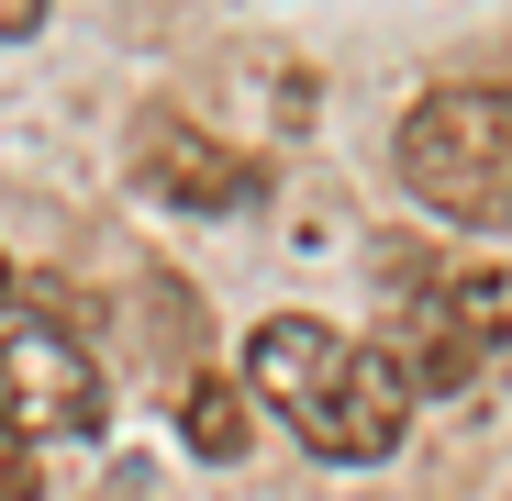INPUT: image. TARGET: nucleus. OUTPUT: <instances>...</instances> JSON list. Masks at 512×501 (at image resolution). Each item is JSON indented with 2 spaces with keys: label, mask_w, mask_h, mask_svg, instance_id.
I'll list each match as a JSON object with an SVG mask.
<instances>
[{
  "label": "nucleus",
  "mask_w": 512,
  "mask_h": 501,
  "mask_svg": "<svg viewBox=\"0 0 512 501\" xmlns=\"http://www.w3.org/2000/svg\"><path fill=\"white\" fill-rule=\"evenodd\" d=\"M245 390L268 401L312 457H334V468L390 457L401 424H412V379L390 368V346H357V334H334V323H312V312L256 323V346H245Z\"/></svg>",
  "instance_id": "obj_1"
},
{
  "label": "nucleus",
  "mask_w": 512,
  "mask_h": 501,
  "mask_svg": "<svg viewBox=\"0 0 512 501\" xmlns=\"http://www.w3.org/2000/svg\"><path fill=\"white\" fill-rule=\"evenodd\" d=\"M401 190L468 234H512V90H423L401 112Z\"/></svg>",
  "instance_id": "obj_2"
},
{
  "label": "nucleus",
  "mask_w": 512,
  "mask_h": 501,
  "mask_svg": "<svg viewBox=\"0 0 512 501\" xmlns=\"http://www.w3.org/2000/svg\"><path fill=\"white\" fill-rule=\"evenodd\" d=\"M0 412L23 435H101V357H90V323H78L67 290H23L0 312Z\"/></svg>",
  "instance_id": "obj_3"
},
{
  "label": "nucleus",
  "mask_w": 512,
  "mask_h": 501,
  "mask_svg": "<svg viewBox=\"0 0 512 501\" xmlns=\"http://www.w3.org/2000/svg\"><path fill=\"white\" fill-rule=\"evenodd\" d=\"M490 346H501V290H490V279H435V290L401 301V346H390V368H401L412 401H423V390H468Z\"/></svg>",
  "instance_id": "obj_4"
},
{
  "label": "nucleus",
  "mask_w": 512,
  "mask_h": 501,
  "mask_svg": "<svg viewBox=\"0 0 512 501\" xmlns=\"http://www.w3.org/2000/svg\"><path fill=\"white\" fill-rule=\"evenodd\" d=\"M134 179L156 190V201H179V212H245L256 190H268V167L256 156H234V145H212L201 123H145L134 134Z\"/></svg>",
  "instance_id": "obj_5"
},
{
  "label": "nucleus",
  "mask_w": 512,
  "mask_h": 501,
  "mask_svg": "<svg viewBox=\"0 0 512 501\" xmlns=\"http://www.w3.org/2000/svg\"><path fill=\"white\" fill-rule=\"evenodd\" d=\"M245 401H256L245 379H212V368L179 379V435H190V457H245V435H256Z\"/></svg>",
  "instance_id": "obj_6"
},
{
  "label": "nucleus",
  "mask_w": 512,
  "mask_h": 501,
  "mask_svg": "<svg viewBox=\"0 0 512 501\" xmlns=\"http://www.w3.org/2000/svg\"><path fill=\"white\" fill-rule=\"evenodd\" d=\"M34 490H45V479H34V435L0 412V501H34Z\"/></svg>",
  "instance_id": "obj_7"
},
{
  "label": "nucleus",
  "mask_w": 512,
  "mask_h": 501,
  "mask_svg": "<svg viewBox=\"0 0 512 501\" xmlns=\"http://www.w3.org/2000/svg\"><path fill=\"white\" fill-rule=\"evenodd\" d=\"M34 23H45V0H0V45H23Z\"/></svg>",
  "instance_id": "obj_8"
},
{
  "label": "nucleus",
  "mask_w": 512,
  "mask_h": 501,
  "mask_svg": "<svg viewBox=\"0 0 512 501\" xmlns=\"http://www.w3.org/2000/svg\"><path fill=\"white\" fill-rule=\"evenodd\" d=\"M12 301H23V279H12V257H0V312H12Z\"/></svg>",
  "instance_id": "obj_9"
}]
</instances>
